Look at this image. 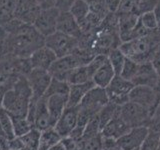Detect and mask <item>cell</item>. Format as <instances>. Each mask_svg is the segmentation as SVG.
I'll list each match as a JSON object with an SVG mask.
<instances>
[{
    "label": "cell",
    "mask_w": 160,
    "mask_h": 150,
    "mask_svg": "<svg viewBox=\"0 0 160 150\" xmlns=\"http://www.w3.org/2000/svg\"><path fill=\"white\" fill-rule=\"evenodd\" d=\"M10 36L8 37V48L18 58H28L35 50L44 46L43 37L33 25L24 24L16 19L6 23Z\"/></svg>",
    "instance_id": "6da1fadb"
},
{
    "label": "cell",
    "mask_w": 160,
    "mask_h": 150,
    "mask_svg": "<svg viewBox=\"0 0 160 150\" xmlns=\"http://www.w3.org/2000/svg\"><path fill=\"white\" fill-rule=\"evenodd\" d=\"M32 91L25 75H18L11 89L5 93L1 106L12 116L26 117Z\"/></svg>",
    "instance_id": "7a4b0ae2"
},
{
    "label": "cell",
    "mask_w": 160,
    "mask_h": 150,
    "mask_svg": "<svg viewBox=\"0 0 160 150\" xmlns=\"http://www.w3.org/2000/svg\"><path fill=\"white\" fill-rule=\"evenodd\" d=\"M157 46L158 45L153 41L148 34L147 36L142 38L122 42L118 48L121 50V52L126 58L141 64L145 62H151Z\"/></svg>",
    "instance_id": "3957f363"
},
{
    "label": "cell",
    "mask_w": 160,
    "mask_h": 150,
    "mask_svg": "<svg viewBox=\"0 0 160 150\" xmlns=\"http://www.w3.org/2000/svg\"><path fill=\"white\" fill-rule=\"evenodd\" d=\"M44 45L52 50L57 58L72 54L79 47V40L59 31L45 37Z\"/></svg>",
    "instance_id": "277c9868"
},
{
    "label": "cell",
    "mask_w": 160,
    "mask_h": 150,
    "mask_svg": "<svg viewBox=\"0 0 160 150\" xmlns=\"http://www.w3.org/2000/svg\"><path fill=\"white\" fill-rule=\"evenodd\" d=\"M133 87L134 84L131 81L124 79L120 75H116L105 88L109 102L117 106H122L125 103L129 102V94Z\"/></svg>",
    "instance_id": "5b68a950"
},
{
    "label": "cell",
    "mask_w": 160,
    "mask_h": 150,
    "mask_svg": "<svg viewBox=\"0 0 160 150\" xmlns=\"http://www.w3.org/2000/svg\"><path fill=\"white\" fill-rule=\"evenodd\" d=\"M120 116L130 128L148 126L151 114L146 109L131 101L120 106Z\"/></svg>",
    "instance_id": "8992f818"
},
{
    "label": "cell",
    "mask_w": 160,
    "mask_h": 150,
    "mask_svg": "<svg viewBox=\"0 0 160 150\" xmlns=\"http://www.w3.org/2000/svg\"><path fill=\"white\" fill-rule=\"evenodd\" d=\"M129 101L140 105L152 114L160 103V95L155 88L134 86L129 94Z\"/></svg>",
    "instance_id": "52a82bcc"
},
{
    "label": "cell",
    "mask_w": 160,
    "mask_h": 150,
    "mask_svg": "<svg viewBox=\"0 0 160 150\" xmlns=\"http://www.w3.org/2000/svg\"><path fill=\"white\" fill-rule=\"evenodd\" d=\"M109 102L106 90L101 87L94 86L91 90L86 93V95L80 102L78 107L80 110H83L88 113L90 116H95L99 113L105 105Z\"/></svg>",
    "instance_id": "ba28073f"
},
{
    "label": "cell",
    "mask_w": 160,
    "mask_h": 150,
    "mask_svg": "<svg viewBox=\"0 0 160 150\" xmlns=\"http://www.w3.org/2000/svg\"><path fill=\"white\" fill-rule=\"evenodd\" d=\"M26 78L32 91V98L36 100L44 96L52 80L48 71L38 68H32L26 75Z\"/></svg>",
    "instance_id": "9c48e42d"
},
{
    "label": "cell",
    "mask_w": 160,
    "mask_h": 150,
    "mask_svg": "<svg viewBox=\"0 0 160 150\" xmlns=\"http://www.w3.org/2000/svg\"><path fill=\"white\" fill-rule=\"evenodd\" d=\"M60 11L57 8L42 9L33 22V27L42 35L47 37L57 31V20Z\"/></svg>",
    "instance_id": "30bf717a"
},
{
    "label": "cell",
    "mask_w": 160,
    "mask_h": 150,
    "mask_svg": "<svg viewBox=\"0 0 160 150\" xmlns=\"http://www.w3.org/2000/svg\"><path fill=\"white\" fill-rule=\"evenodd\" d=\"M40 11L36 0H15L13 17L21 23L32 25Z\"/></svg>",
    "instance_id": "8fae6325"
},
{
    "label": "cell",
    "mask_w": 160,
    "mask_h": 150,
    "mask_svg": "<svg viewBox=\"0 0 160 150\" xmlns=\"http://www.w3.org/2000/svg\"><path fill=\"white\" fill-rule=\"evenodd\" d=\"M149 129L145 126L134 127L117 139V143L121 150H135L141 147L144 140L146 139Z\"/></svg>",
    "instance_id": "7c38bea8"
},
{
    "label": "cell",
    "mask_w": 160,
    "mask_h": 150,
    "mask_svg": "<svg viewBox=\"0 0 160 150\" xmlns=\"http://www.w3.org/2000/svg\"><path fill=\"white\" fill-rule=\"evenodd\" d=\"M78 106L66 107L64 112L58 119L56 124L54 125V129L60 135L61 138L68 137L73 130L77 126V118H78Z\"/></svg>",
    "instance_id": "4fadbf2b"
},
{
    "label": "cell",
    "mask_w": 160,
    "mask_h": 150,
    "mask_svg": "<svg viewBox=\"0 0 160 150\" xmlns=\"http://www.w3.org/2000/svg\"><path fill=\"white\" fill-rule=\"evenodd\" d=\"M159 74L154 68L152 62L139 64L138 71L132 80L134 86H147L156 88L159 82Z\"/></svg>",
    "instance_id": "5bb4252c"
},
{
    "label": "cell",
    "mask_w": 160,
    "mask_h": 150,
    "mask_svg": "<svg viewBox=\"0 0 160 150\" xmlns=\"http://www.w3.org/2000/svg\"><path fill=\"white\" fill-rule=\"evenodd\" d=\"M158 1L159 0H122L116 13L140 16L145 12L153 11Z\"/></svg>",
    "instance_id": "9a60e30c"
},
{
    "label": "cell",
    "mask_w": 160,
    "mask_h": 150,
    "mask_svg": "<svg viewBox=\"0 0 160 150\" xmlns=\"http://www.w3.org/2000/svg\"><path fill=\"white\" fill-rule=\"evenodd\" d=\"M130 129H131L130 126H128V124L120 116L119 106L115 116L101 130V135L104 138H112L117 140L118 138L126 134Z\"/></svg>",
    "instance_id": "2e32d148"
},
{
    "label": "cell",
    "mask_w": 160,
    "mask_h": 150,
    "mask_svg": "<svg viewBox=\"0 0 160 150\" xmlns=\"http://www.w3.org/2000/svg\"><path fill=\"white\" fill-rule=\"evenodd\" d=\"M28 59L32 68H38L48 71L57 57L52 50H50L44 45V46L35 50L28 57Z\"/></svg>",
    "instance_id": "e0dca14e"
},
{
    "label": "cell",
    "mask_w": 160,
    "mask_h": 150,
    "mask_svg": "<svg viewBox=\"0 0 160 150\" xmlns=\"http://www.w3.org/2000/svg\"><path fill=\"white\" fill-rule=\"evenodd\" d=\"M57 31L77 39H79L82 35V30L78 22L69 11L59 13L57 20Z\"/></svg>",
    "instance_id": "ac0fdd59"
},
{
    "label": "cell",
    "mask_w": 160,
    "mask_h": 150,
    "mask_svg": "<svg viewBox=\"0 0 160 150\" xmlns=\"http://www.w3.org/2000/svg\"><path fill=\"white\" fill-rule=\"evenodd\" d=\"M46 98L47 109L50 117L51 126L54 127L58 119L64 112V110L67 107L68 95H51Z\"/></svg>",
    "instance_id": "d6986e66"
},
{
    "label": "cell",
    "mask_w": 160,
    "mask_h": 150,
    "mask_svg": "<svg viewBox=\"0 0 160 150\" xmlns=\"http://www.w3.org/2000/svg\"><path fill=\"white\" fill-rule=\"evenodd\" d=\"M51 127L52 126H51V122H50V117L47 109L46 98L42 97L36 101L33 128L39 130V131H44V130Z\"/></svg>",
    "instance_id": "ffe728a7"
},
{
    "label": "cell",
    "mask_w": 160,
    "mask_h": 150,
    "mask_svg": "<svg viewBox=\"0 0 160 150\" xmlns=\"http://www.w3.org/2000/svg\"><path fill=\"white\" fill-rule=\"evenodd\" d=\"M117 14L118 16V31L119 37L122 42L128 41L130 33L138 23L139 16L134 14Z\"/></svg>",
    "instance_id": "44dd1931"
},
{
    "label": "cell",
    "mask_w": 160,
    "mask_h": 150,
    "mask_svg": "<svg viewBox=\"0 0 160 150\" xmlns=\"http://www.w3.org/2000/svg\"><path fill=\"white\" fill-rule=\"evenodd\" d=\"M95 86L93 81H88L79 84H70L69 93H68V107L78 106L86 93Z\"/></svg>",
    "instance_id": "7402d4cb"
},
{
    "label": "cell",
    "mask_w": 160,
    "mask_h": 150,
    "mask_svg": "<svg viewBox=\"0 0 160 150\" xmlns=\"http://www.w3.org/2000/svg\"><path fill=\"white\" fill-rule=\"evenodd\" d=\"M115 76H116V74H115L112 66L110 65L107 59L106 62L95 72L94 76L92 78V81L95 84V86L105 89L110 84V82L112 81V79Z\"/></svg>",
    "instance_id": "603a6c76"
},
{
    "label": "cell",
    "mask_w": 160,
    "mask_h": 150,
    "mask_svg": "<svg viewBox=\"0 0 160 150\" xmlns=\"http://www.w3.org/2000/svg\"><path fill=\"white\" fill-rule=\"evenodd\" d=\"M61 137L53 127L41 131L39 139L38 150H49L61 141Z\"/></svg>",
    "instance_id": "cb8c5ba5"
},
{
    "label": "cell",
    "mask_w": 160,
    "mask_h": 150,
    "mask_svg": "<svg viewBox=\"0 0 160 150\" xmlns=\"http://www.w3.org/2000/svg\"><path fill=\"white\" fill-rule=\"evenodd\" d=\"M69 12L72 14V16L78 22L79 26H81L86 21L90 13V6L84 0H76L75 3L72 5V7L70 8Z\"/></svg>",
    "instance_id": "d4e9b609"
},
{
    "label": "cell",
    "mask_w": 160,
    "mask_h": 150,
    "mask_svg": "<svg viewBox=\"0 0 160 150\" xmlns=\"http://www.w3.org/2000/svg\"><path fill=\"white\" fill-rule=\"evenodd\" d=\"M92 74L89 71L87 64L79 66L77 68L73 69L70 72L67 82L69 84H79V83H85L88 81H92Z\"/></svg>",
    "instance_id": "484cf974"
},
{
    "label": "cell",
    "mask_w": 160,
    "mask_h": 150,
    "mask_svg": "<svg viewBox=\"0 0 160 150\" xmlns=\"http://www.w3.org/2000/svg\"><path fill=\"white\" fill-rule=\"evenodd\" d=\"M41 131L32 128L30 131H28L26 134L20 136L19 139L22 142L23 149L25 150H38L39 146V139Z\"/></svg>",
    "instance_id": "4316f807"
},
{
    "label": "cell",
    "mask_w": 160,
    "mask_h": 150,
    "mask_svg": "<svg viewBox=\"0 0 160 150\" xmlns=\"http://www.w3.org/2000/svg\"><path fill=\"white\" fill-rule=\"evenodd\" d=\"M69 88L70 84L68 82L56 78H52L47 91L43 97H49L51 95H68Z\"/></svg>",
    "instance_id": "83f0119b"
},
{
    "label": "cell",
    "mask_w": 160,
    "mask_h": 150,
    "mask_svg": "<svg viewBox=\"0 0 160 150\" xmlns=\"http://www.w3.org/2000/svg\"><path fill=\"white\" fill-rule=\"evenodd\" d=\"M107 59L110 65L112 66L115 74L120 75L124 62H125V60H126V57H125V55L121 52V50L119 48L112 49L111 51L107 54Z\"/></svg>",
    "instance_id": "f1b7e54d"
},
{
    "label": "cell",
    "mask_w": 160,
    "mask_h": 150,
    "mask_svg": "<svg viewBox=\"0 0 160 150\" xmlns=\"http://www.w3.org/2000/svg\"><path fill=\"white\" fill-rule=\"evenodd\" d=\"M11 116L12 125H13V131L15 137H20L22 135L26 134L28 131H30L33 127L29 123L26 117H20V116Z\"/></svg>",
    "instance_id": "f546056e"
},
{
    "label": "cell",
    "mask_w": 160,
    "mask_h": 150,
    "mask_svg": "<svg viewBox=\"0 0 160 150\" xmlns=\"http://www.w3.org/2000/svg\"><path fill=\"white\" fill-rule=\"evenodd\" d=\"M0 128L9 140L15 137L10 114L0 106Z\"/></svg>",
    "instance_id": "4dcf8cb0"
},
{
    "label": "cell",
    "mask_w": 160,
    "mask_h": 150,
    "mask_svg": "<svg viewBox=\"0 0 160 150\" xmlns=\"http://www.w3.org/2000/svg\"><path fill=\"white\" fill-rule=\"evenodd\" d=\"M118 108H119V106H117V105H115L111 102H108L101 110H100L99 113L97 114V116L99 118L101 130L103 129V127L105 126V125H106L110 120L115 116V114H116Z\"/></svg>",
    "instance_id": "1f68e13d"
},
{
    "label": "cell",
    "mask_w": 160,
    "mask_h": 150,
    "mask_svg": "<svg viewBox=\"0 0 160 150\" xmlns=\"http://www.w3.org/2000/svg\"><path fill=\"white\" fill-rule=\"evenodd\" d=\"M15 0H0V22L7 23L12 20Z\"/></svg>",
    "instance_id": "d6a6232c"
},
{
    "label": "cell",
    "mask_w": 160,
    "mask_h": 150,
    "mask_svg": "<svg viewBox=\"0 0 160 150\" xmlns=\"http://www.w3.org/2000/svg\"><path fill=\"white\" fill-rule=\"evenodd\" d=\"M81 142L82 150H103V136L101 133L81 139Z\"/></svg>",
    "instance_id": "836d02e7"
},
{
    "label": "cell",
    "mask_w": 160,
    "mask_h": 150,
    "mask_svg": "<svg viewBox=\"0 0 160 150\" xmlns=\"http://www.w3.org/2000/svg\"><path fill=\"white\" fill-rule=\"evenodd\" d=\"M138 68H139V63L135 62L129 58H126L122 67L121 73H120V76L126 80H129V81H132L138 71Z\"/></svg>",
    "instance_id": "e575fe53"
},
{
    "label": "cell",
    "mask_w": 160,
    "mask_h": 150,
    "mask_svg": "<svg viewBox=\"0 0 160 150\" xmlns=\"http://www.w3.org/2000/svg\"><path fill=\"white\" fill-rule=\"evenodd\" d=\"M159 138H160V133L149 131L146 139L144 140V142L142 143L139 150H157Z\"/></svg>",
    "instance_id": "d590c367"
},
{
    "label": "cell",
    "mask_w": 160,
    "mask_h": 150,
    "mask_svg": "<svg viewBox=\"0 0 160 150\" xmlns=\"http://www.w3.org/2000/svg\"><path fill=\"white\" fill-rule=\"evenodd\" d=\"M139 21L145 28L149 30V31H152V30L156 29L158 27V24H157L156 18H155L153 11L145 12L141 14L139 16Z\"/></svg>",
    "instance_id": "8d00e7d4"
},
{
    "label": "cell",
    "mask_w": 160,
    "mask_h": 150,
    "mask_svg": "<svg viewBox=\"0 0 160 150\" xmlns=\"http://www.w3.org/2000/svg\"><path fill=\"white\" fill-rule=\"evenodd\" d=\"M147 128L149 131L160 133V103L150 116Z\"/></svg>",
    "instance_id": "74e56055"
},
{
    "label": "cell",
    "mask_w": 160,
    "mask_h": 150,
    "mask_svg": "<svg viewBox=\"0 0 160 150\" xmlns=\"http://www.w3.org/2000/svg\"><path fill=\"white\" fill-rule=\"evenodd\" d=\"M61 143L65 150H82V142L81 140L74 139L72 137H65L61 139Z\"/></svg>",
    "instance_id": "f35d334b"
},
{
    "label": "cell",
    "mask_w": 160,
    "mask_h": 150,
    "mask_svg": "<svg viewBox=\"0 0 160 150\" xmlns=\"http://www.w3.org/2000/svg\"><path fill=\"white\" fill-rule=\"evenodd\" d=\"M75 1L76 0H55V8H57L60 12L69 11Z\"/></svg>",
    "instance_id": "ab89813d"
},
{
    "label": "cell",
    "mask_w": 160,
    "mask_h": 150,
    "mask_svg": "<svg viewBox=\"0 0 160 150\" xmlns=\"http://www.w3.org/2000/svg\"><path fill=\"white\" fill-rule=\"evenodd\" d=\"M103 150H121L116 139L103 137Z\"/></svg>",
    "instance_id": "60d3db41"
},
{
    "label": "cell",
    "mask_w": 160,
    "mask_h": 150,
    "mask_svg": "<svg viewBox=\"0 0 160 150\" xmlns=\"http://www.w3.org/2000/svg\"><path fill=\"white\" fill-rule=\"evenodd\" d=\"M103 2L109 12L116 13L122 0H103Z\"/></svg>",
    "instance_id": "b9f144b4"
},
{
    "label": "cell",
    "mask_w": 160,
    "mask_h": 150,
    "mask_svg": "<svg viewBox=\"0 0 160 150\" xmlns=\"http://www.w3.org/2000/svg\"><path fill=\"white\" fill-rule=\"evenodd\" d=\"M151 62H152L154 68L156 69V71L158 72L159 76H160V44L157 46L156 50H155Z\"/></svg>",
    "instance_id": "7bdbcfd3"
},
{
    "label": "cell",
    "mask_w": 160,
    "mask_h": 150,
    "mask_svg": "<svg viewBox=\"0 0 160 150\" xmlns=\"http://www.w3.org/2000/svg\"><path fill=\"white\" fill-rule=\"evenodd\" d=\"M36 1L41 10L55 7V0H36Z\"/></svg>",
    "instance_id": "ee69618b"
},
{
    "label": "cell",
    "mask_w": 160,
    "mask_h": 150,
    "mask_svg": "<svg viewBox=\"0 0 160 150\" xmlns=\"http://www.w3.org/2000/svg\"><path fill=\"white\" fill-rule=\"evenodd\" d=\"M149 36L151 37V39L155 43H156L157 45H159L160 44V26L157 27L156 29L152 30V31H150Z\"/></svg>",
    "instance_id": "f6af8a7d"
},
{
    "label": "cell",
    "mask_w": 160,
    "mask_h": 150,
    "mask_svg": "<svg viewBox=\"0 0 160 150\" xmlns=\"http://www.w3.org/2000/svg\"><path fill=\"white\" fill-rule=\"evenodd\" d=\"M153 13L155 15V18H156V21L158 24V27L160 26V0L158 1V3L156 4V6L153 9Z\"/></svg>",
    "instance_id": "bcb514c9"
},
{
    "label": "cell",
    "mask_w": 160,
    "mask_h": 150,
    "mask_svg": "<svg viewBox=\"0 0 160 150\" xmlns=\"http://www.w3.org/2000/svg\"><path fill=\"white\" fill-rule=\"evenodd\" d=\"M84 1H86L90 7H91V6H95V5H98V4L103 3V0H84Z\"/></svg>",
    "instance_id": "7dc6e473"
},
{
    "label": "cell",
    "mask_w": 160,
    "mask_h": 150,
    "mask_svg": "<svg viewBox=\"0 0 160 150\" xmlns=\"http://www.w3.org/2000/svg\"><path fill=\"white\" fill-rule=\"evenodd\" d=\"M49 150H65V148L63 146V144L61 143V141H60L59 143H57L55 146H53L52 148H50Z\"/></svg>",
    "instance_id": "c3c4849f"
},
{
    "label": "cell",
    "mask_w": 160,
    "mask_h": 150,
    "mask_svg": "<svg viewBox=\"0 0 160 150\" xmlns=\"http://www.w3.org/2000/svg\"><path fill=\"white\" fill-rule=\"evenodd\" d=\"M157 150H160V138H159V142H158V149Z\"/></svg>",
    "instance_id": "681fc988"
},
{
    "label": "cell",
    "mask_w": 160,
    "mask_h": 150,
    "mask_svg": "<svg viewBox=\"0 0 160 150\" xmlns=\"http://www.w3.org/2000/svg\"><path fill=\"white\" fill-rule=\"evenodd\" d=\"M0 133H3V132H2V130H1V128H0ZM4 135H5V134H4Z\"/></svg>",
    "instance_id": "f907efd6"
},
{
    "label": "cell",
    "mask_w": 160,
    "mask_h": 150,
    "mask_svg": "<svg viewBox=\"0 0 160 150\" xmlns=\"http://www.w3.org/2000/svg\"><path fill=\"white\" fill-rule=\"evenodd\" d=\"M135 150H139V149H135Z\"/></svg>",
    "instance_id": "816d5d0a"
}]
</instances>
